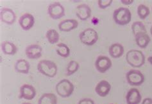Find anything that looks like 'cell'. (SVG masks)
<instances>
[{
	"label": "cell",
	"mask_w": 152,
	"mask_h": 104,
	"mask_svg": "<svg viewBox=\"0 0 152 104\" xmlns=\"http://www.w3.org/2000/svg\"><path fill=\"white\" fill-rule=\"evenodd\" d=\"M126 60L130 66L140 67L145 64V56L142 52L137 50H131L126 53Z\"/></svg>",
	"instance_id": "cell-1"
},
{
	"label": "cell",
	"mask_w": 152,
	"mask_h": 104,
	"mask_svg": "<svg viewBox=\"0 0 152 104\" xmlns=\"http://www.w3.org/2000/svg\"><path fill=\"white\" fill-rule=\"evenodd\" d=\"M57 70L56 64L49 60H42L37 64V70L39 73L50 78H53L57 75Z\"/></svg>",
	"instance_id": "cell-2"
},
{
	"label": "cell",
	"mask_w": 152,
	"mask_h": 104,
	"mask_svg": "<svg viewBox=\"0 0 152 104\" xmlns=\"http://www.w3.org/2000/svg\"><path fill=\"white\" fill-rule=\"evenodd\" d=\"M113 19L114 22L119 25H126L131 21V12L128 8L120 7L114 10Z\"/></svg>",
	"instance_id": "cell-3"
},
{
	"label": "cell",
	"mask_w": 152,
	"mask_h": 104,
	"mask_svg": "<svg viewBox=\"0 0 152 104\" xmlns=\"http://www.w3.org/2000/svg\"><path fill=\"white\" fill-rule=\"evenodd\" d=\"M75 89L73 83L69 80L63 79L56 86V91L57 94L62 98H67L73 94Z\"/></svg>",
	"instance_id": "cell-4"
},
{
	"label": "cell",
	"mask_w": 152,
	"mask_h": 104,
	"mask_svg": "<svg viewBox=\"0 0 152 104\" xmlns=\"http://www.w3.org/2000/svg\"><path fill=\"white\" fill-rule=\"evenodd\" d=\"M80 41L87 46H93L98 41V34L93 29H87L80 34Z\"/></svg>",
	"instance_id": "cell-5"
},
{
	"label": "cell",
	"mask_w": 152,
	"mask_h": 104,
	"mask_svg": "<svg viewBox=\"0 0 152 104\" xmlns=\"http://www.w3.org/2000/svg\"><path fill=\"white\" fill-rule=\"evenodd\" d=\"M126 78L128 83L133 86H139L145 82V76L137 70H130L126 73Z\"/></svg>",
	"instance_id": "cell-6"
},
{
	"label": "cell",
	"mask_w": 152,
	"mask_h": 104,
	"mask_svg": "<svg viewBox=\"0 0 152 104\" xmlns=\"http://www.w3.org/2000/svg\"><path fill=\"white\" fill-rule=\"evenodd\" d=\"M48 14L51 19H59L65 15V9L59 2H55L48 6Z\"/></svg>",
	"instance_id": "cell-7"
},
{
	"label": "cell",
	"mask_w": 152,
	"mask_h": 104,
	"mask_svg": "<svg viewBox=\"0 0 152 104\" xmlns=\"http://www.w3.org/2000/svg\"><path fill=\"white\" fill-rule=\"evenodd\" d=\"M113 66L111 60L106 56L101 55L97 58L95 62V67L101 73H105Z\"/></svg>",
	"instance_id": "cell-8"
},
{
	"label": "cell",
	"mask_w": 152,
	"mask_h": 104,
	"mask_svg": "<svg viewBox=\"0 0 152 104\" xmlns=\"http://www.w3.org/2000/svg\"><path fill=\"white\" fill-rule=\"evenodd\" d=\"M0 18L1 22L7 25H13L16 20V15L14 12L9 8H2L0 12Z\"/></svg>",
	"instance_id": "cell-9"
},
{
	"label": "cell",
	"mask_w": 152,
	"mask_h": 104,
	"mask_svg": "<svg viewBox=\"0 0 152 104\" xmlns=\"http://www.w3.org/2000/svg\"><path fill=\"white\" fill-rule=\"evenodd\" d=\"M36 96V91L34 86L29 84H24L19 90L20 99H25L28 100H31Z\"/></svg>",
	"instance_id": "cell-10"
},
{
	"label": "cell",
	"mask_w": 152,
	"mask_h": 104,
	"mask_svg": "<svg viewBox=\"0 0 152 104\" xmlns=\"http://www.w3.org/2000/svg\"><path fill=\"white\" fill-rule=\"evenodd\" d=\"M19 23L23 30L25 31L29 30L32 29L35 24L34 17L29 13H26L20 17Z\"/></svg>",
	"instance_id": "cell-11"
},
{
	"label": "cell",
	"mask_w": 152,
	"mask_h": 104,
	"mask_svg": "<svg viewBox=\"0 0 152 104\" xmlns=\"http://www.w3.org/2000/svg\"><path fill=\"white\" fill-rule=\"evenodd\" d=\"M42 48L38 45H31L26 48L25 53L30 59H38L42 56Z\"/></svg>",
	"instance_id": "cell-12"
},
{
	"label": "cell",
	"mask_w": 152,
	"mask_h": 104,
	"mask_svg": "<svg viewBox=\"0 0 152 104\" xmlns=\"http://www.w3.org/2000/svg\"><path fill=\"white\" fill-rule=\"evenodd\" d=\"M141 94L137 89L132 88L128 91L126 96L127 104H139L141 102Z\"/></svg>",
	"instance_id": "cell-13"
},
{
	"label": "cell",
	"mask_w": 152,
	"mask_h": 104,
	"mask_svg": "<svg viewBox=\"0 0 152 104\" xmlns=\"http://www.w3.org/2000/svg\"><path fill=\"white\" fill-rule=\"evenodd\" d=\"M76 14L82 21H86L91 16V9L86 4H82L76 9Z\"/></svg>",
	"instance_id": "cell-14"
},
{
	"label": "cell",
	"mask_w": 152,
	"mask_h": 104,
	"mask_svg": "<svg viewBox=\"0 0 152 104\" xmlns=\"http://www.w3.org/2000/svg\"><path fill=\"white\" fill-rule=\"evenodd\" d=\"M110 90V83L106 81H101L99 82L95 87L96 93L101 97H105L109 94Z\"/></svg>",
	"instance_id": "cell-15"
},
{
	"label": "cell",
	"mask_w": 152,
	"mask_h": 104,
	"mask_svg": "<svg viewBox=\"0 0 152 104\" xmlns=\"http://www.w3.org/2000/svg\"><path fill=\"white\" fill-rule=\"evenodd\" d=\"M78 26V22L75 19H66L60 22L58 24V29L62 31L68 32L74 29H76Z\"/></svg>",
	"instance_id": "cell-16"
},
{
	"label": "cell",
	"mask_w": 152,
	"mask_h": 104,
	"mask_svg": "<svg viewBox=\"0 0 152 104\" xmlns=\"http://www.w3.org/2000/svg\"><path fill=\"white\" fill-rule=\"evenodd\" d=\"M125 49L123 45L119 43H114L109 47V55L114 59H118L123 56Z\"/></svg>",
	"instance_id": "cell-17"
},
{
	"label": "cell",
	"mask_w": 152,
	"mask_h": 104,
	"mask_svg": "<svg viewBox=\"0 0 152 104\" xmlns=\"http://www.w3.org/2000/svg\"><path fill=\"white\" fill-rule=\"evenodd\" d=\"M135 41L139 47L141 48H145L148 46L151 39L147 33H141L135 35Z\"/></svg>",
	"instance_id": "cell-18"
},
{
	"label": "cell",
	"mask_w": 152,
	"mask_h": 104,
	"mask_svg": "<svg viewBox=\"0 0 152 104\" xmlns=\"http://www.w3.org/2000/svg\"><path fill=\"white\" fill-rule=\"evenodd\" d=\"M30 65L25 59H19L15 64V70L19 73L28 74L29 73Z\"/></svg>",
	"instance_id": "cell-19"
},
{
	"label": "cell",
	"mask_w": 152,
	"mask_h": 104,
	"mask_svg": "<svg viewBox=\"0 0 152 104\" xmlns=\"http://www.w3.org/2000/svg\"><path fill=\"white\" fill-rule=\"evenodd\" d=\"M1 50L4 54L14 55L18 52V48L13 42L10 41H3L1 43Z\"/></svg>",
	"instance_id": "cell-20"
},
{
	"label": "cell",
	"mask_w": 152,
	"mask_h": 104,
	"mask_svg": "<svg viewBox=\"0 0 152 104\" xmlns=\"http://www.w3.org/2000/svg\"><path fill=\"white\" fill-rule=\"evenodd\" d=\"M38 104H57V98L53 93H45L39 98Z\"/></svg>",
	"instance_id": "cell-21"
},
{
	"label": "cell",
	"mask_w": 152,
	"mask_h": 104,
	"mask_svg": "<svg viewBox=\"0 0 152 104\" xmlns=\"http://www.w3.org/2000/svg\"><path fill=\"white\" fill-rule=\"evenodd\" d=\"M46 39L51 45H54L58 42L60 39V35L58 31L55 29H50L47 31L46 34Z\"/></svg>",
	"instance_id": "cell-22"
},
{
	"label": "cell",
	"mask_w": 152,
	"mask_h": 104,
	"mask_svg": "<svg viewBox=\"0 0 152 104\" xmlns=\"http://www.w3.org/2000/svg\"><path fill=\"white\" fill-rule=\"evenodd\" d=\"M57 53L63 58H67L70 55V49L64 43H58L57 45Z\"/></svg>",
	"instance_id": "cell-23"
},
{
	"label": "cell",
	"mask_w": 152,
	"mask_h": 104,
	"mask_svg": "<svg viewBox=\"0 0 152 104\" xmlns=\"http://www.w3.org/2000/svg\"><path fill=\"white\" fill-rule=\"evenodd\" d=\"M132 31L133 34L136 35L141 33H147L145 25L141 21H135L132 25Z\"/></svg>",
	"instance_id": "cell-24"
},
{
	"label": "cell",
	"mask_w": 152,
	"mask_h": 104,
	"mask_svg": "<svg viewBox=\"0 0 152 104\" xmlns=\"http://www.w3.org/2000/svg\"><path fill=\"white\" fill-rule=\"evenodd\" d=\"M150 10L145 5L141 4L137 7V14L141 19H145L150 15Z\"/></svg>",
	"instance_id": "cell-25"
},
{
	"label": "cell",
	"mask_w": 152,
	"mask_h": 104,
	"mask_svg": "<svg viewBox=\"0 0 152 104\" xmlns=\"http://www.w3.org/2000/svg\"><path fill=\"white\" fill-rule=\"evenodd\" d=\"M79 64L77 61H71L67 66V75L70 76L77 72L79 68Z\"/></svg>",
	"instance_id": "cell-26"
},
{
	"label": "cell",
	"mask_w": 152,
	"mask_h": 104,
	"mask_svg": "<svg viewBox=\"0 0 152 104\" xmlns=\"http://www.w3.org/2000/svg\"><path fill=\"white\" fill-rule=\"evenodd\" d=\"M113 0H98V4L100 9H105L113 3Z\"/></svg>",
	"instance_id": "cell-27"
},
{
	"label": "cell",
	"mask_w": 152,
	"mask_h": 104,
	"mask_svg": "<svg viewBox=\"0 0 152 104\" xmlns=\"http://www.w3.org/2000/svg\"><path fill=\"white\" fill-rule=\"evenodd\" d=\"M78 104H95L93 100L89 98H83L81 100H80Z\"/></svg>",
	"instance_id": "cell-28"
},
{
	"label": "cell",
	"mask_w": 152,
	"mask_h": 104,
	"mask_svg": "<svg viewBox=\"0 0 152 104\" xmlns=\"http://www.w3.org/2000/svg\"><path fill=\"white\" fill-rule=\"evenodd\" d=\"M142 104H152V98H146L143 100Z\"/></svg>",
	"instance_id": "cell-29"
},
{
	"label": "cell",
	"mask_w": 152,
	"mask_h": 104,
	"mask_svg": "<svg viewBox=\"0 0 152 104\" xmlns=\"http://www.w3.org/2000/svg\"><path fill=\"white\" fill-rule=\"evenodd\" d=\"M134 1V0H121V2L125 5H131L132 3H133Z\"/></svg>",
	"instance_id": "cell-30"
},
{
	"label": "cell",
	"mask_w": 152,
	"mask_h": 104,
	"mask_svg": "<svg viewBox=\"0 0 152 104\" xmlns=\"http://www.w3.org/2000/svg\"><path fill=\"white\" fill-rule=\"evenodd\" d=\"M148 61L150 63V64L152 65V56L148 57Z\"/></svg>",
	"instance_id": "cell-31"
},
{
	"label": "cell",
	"mask_w": 152,
	"mask_h": 104,
	"mask_svg": "<svg viewBox=\"0 0 152 104\" xmlns=\"http://www.w3.org/2000/svg\"><path fill=\"white\" fill-rule=\"evenodd\" d=\"M22 104H32V103H28V102H25V103H23Z\"/></svg>",
	"instance_id": "cell-32"
},
{
	"label": "cell",
	"mask_w": 152,
	"mask_h": 104,
	"mask_svg": "<svg viewBox=\"0 0 152 104\" xmlns=\"http://www.w3.org/2000/svg\"><path fill=\"white\" fill-rule=\"evenodd\" d=\"M150 33H151V35H152V26H151V29H150Z\"/></svg>",
	"instance_id": "cell-33"
},
{
	"label": "cell",
	"mask_w": 152,
	"mask_h": 104,
	"mask_svg": "<svg viewBox=\"0 0 152 104\" xmlns=\"http://www.w3.org/2000/svg\"><path fill=\"white\" fill-rule=\"evenodd\" d=\"M151 9H152V8H151Z\"/></svg>",
	"instance_id": "cell-34"
}]
</instances>
